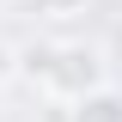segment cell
<instances>
[{"mask_svg": "<svg viewBox=\"0 0 122 122\" xmlns=\"http://www.w3.org/2000/svg\"><path fill=\"white\" fill-rule=\"evenodd\" d=\"M61 110H67V122H122V92L98 86V92H86L79 104H61Z\"/></svg>", "mask_w": 122, "mask_h": 122, "instance_id": "cell-2", "label": "cell"}, {"mask_svg": "<svg viewBox=\"0 0 122 122\" xmlns=\"http://www.w3.org/2000/svg\"><path fill=\"white\" fill-rule=\"evenodd\" d=\"M37 86H43L55 104H79L86 92L110 86V55H104V49H92V43H55Z\"/></svg>", "mask_w": 122, "mask_h": 122, "instance_id": "cell-1", "label": "cell"}, {"mask_svg": "<svg viewBox=\"0 0 122 122\" xmlns=\"http://www.w3.org/2000/svg\"><path fill=\"white\" fill-rule=\"evenodd\" d=\"M104 55H110V67H122V25L110 30V43H104Z\"/></svg>", "mask_w": 122, "mask_h": 122, "instance_id": "cell-5", "label": "cell"}, {"mask_svg": "<svg viewBox=\"0 0 122 122\" xmlns=\"http://www.w3.org/2000/svg\"><path fill=\"white\" fill-rule=\"evenodd\" d=\"M43 18H73V12H86V0H30Z\"/></svg>", "mask_w": 122, "mask_h": 122, "instance_id": "cell-3", "label": "cell"}, {"mask_svg": "<svg viewBox=\"0 0 122 122\" xmlns=\"http://www.w3.org/2000/svg\"><path fill=\"white\" fill-rule=\"evenodd\" d=\"M12 73H18V49H6V43H0V86H6Z\"/></svg>", "mask_w": 122, "mask_h": 122, "instance_id": "cell-4", "label": "cell"}]
</instances>
